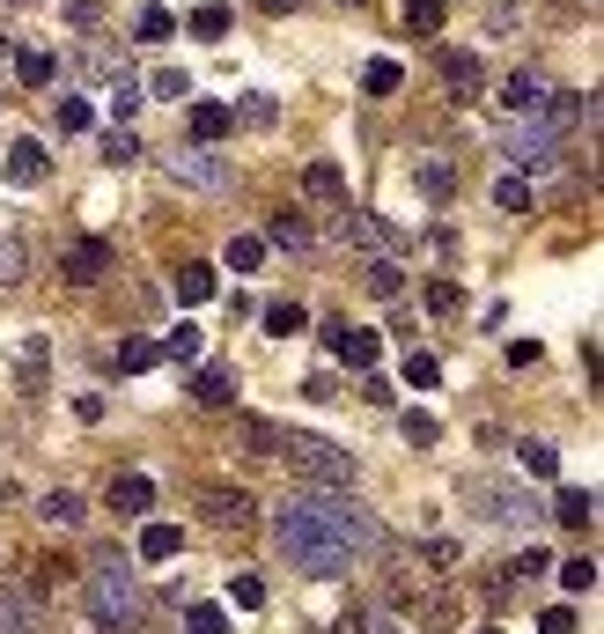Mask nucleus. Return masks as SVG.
<instances>
[{
	"label": "nucleus",
	"mask_w": 604,
	"mask_h": 634,
	"mask_svg": "<svg viewBox=\"0 0 604 634\" xmlns=\"http://www.w3.org/2000/svg\"><path fill=\"white\" fill-rule=\"evenodd\" d=\"M185 30L215 45V37H229V8H221V0H207V8H193V15H185Z\"/></svg>",
	"instance_id": "nucleus-31"
},
{
	"label": "nucleus",
	"mask_w": 604,
	"mask_h": 634,
	"mask_svg": "<svg viewBox=\"0 0 604 634\" xmlns=\"http://www.w3.org/2000/svg\"><path fill=\"white\" fill-rule=\"evenodd\" d=\"M185 627H193V634H229V612H221V605H193V612H185Z\"/></svg>",
	"instance_id": "nucleus-41"
},
{
	"label": "nucleus",
	"mask_w": 604,
	"mask_h": 634,
	"mask_svg": "<svg viewBox=\"0 0 604 634\" xmlns=\"http://www.w3.org/2000/svg\"><path fill=\"white\" fill-rule=\"evenodd\" d=\"M133 111H141V81L111 59V119H133Z\"/></svg>",
	"instance_id": "nucleus-30"
},
{
	"label": "nucleus",
	"mask_w": 604,
	"mask_h": 634,
	"mask_svg": "<svg viewBox=\"0 0 604 634\" xmlns=\"http://www.w3.org/2000/svg\"><path fill=\"white\" fill-rule=\"evenodd\" d=\"M15 74H23V89H45L59 67H52V52H23V59H15Z\"/></svg>",
	"instance_id": "nucleus-37"
},
{
	"label": "nucleus",
	"mask_w": 604,
	"mask_h": 634,
	"mask_svg": "<svg viewBox=\"0 0 604 634\" xmlns=\"http://www.w3.org/2000/svg\"><path fill=\"white\" fill-rule=\"evenodd\" d=\"M133 37H141V45H163V37H177V15H169L163 0H147L141 15H133Z\"/></svg>",
	"instance_id": "nucleus-18"
},
{
	"label": "nucleus",
	"mask_w": 604,
	"mask_h": 634,
	"mask_svg": "<svg viewBox=\"0 0 604 634\" xmlns=\"http://www.w3.org/2000/svg\"><path fill=\"white\" fill-rule=\"evenodd\" d=\"M147 89H155V97H185V89H193V74H177V67H163V74H155V81H147Z\"/></svg>",
	"instance_id": "nucleus-48"
},
{
	"label": "nucleus",
	"mask_w": 604,
	"mask_h": 634,
	"mask_svg": "<svg viewBox=\"0 0 604 634\" xmlns=\"http://www.w3.org/2000/svg\"><path fill=\"white\" fill-rule=\"evenodd\" d=\"M111 510L119 516H147L155 510V480H147V472H119V480H111Z\"/></svg>",
	"instance_id": "nucleus-13"
},
{
	"label": "nucleus",
	"mask_w": 604,
	"mask_h": 634,
	"mask_svg": "<svg viewBox=\"0 0 604 634\" xmlns=\"http://www.w3.org/2000/svg\"><path fill=\"white\" fill-rule=\"evenodd\" d=\"M538 362V340H508V369H531Z\"/></svg>",
	"instance_id": "nucleus-51"
},
{
	"label": "nucleus",
	"mask_w": 604,
	"mask_h": 634,
	"mask_svg": "<svg viewBox=\"0 0 604 634\" xmlns=\"http://www.w3.org/2000/svg\"><path fill=\"white\" fill-rule=\"evenodd\" d=\"M45 171H52V155H45V141H15L8 147V185H45Z\"/></svg>",
	"instance_id": "nucleus-12"
},
{
	"label": "nucleus",
	"mask_w": 604,
	"mask_h": 634,
	"mask_svg": "<svg viewBox=\"0 0 604 634\" xmlns=\"http://www.w3.org/2000/svg\"><path fill=\"white\" fill-rule=\"evenodd\" d=\"M436 376H442V362H436V354H406V384H413V391H428Z\"/></svg>",
	"instance_id": "nucleus-43"
},
{
	"label": "nucleus",
	"mask_w": 604,
	"mask_h": 634,
	"mask_svg": "<svg viewBox=\"0 0 604 634\" xmlns=\"http://www.w3.org/2000/svg\"><path fill=\"white\" fill-rule=\"evenodd\" d=\"M464 502H480L486 524H538V502L516 494L508 480H464Z\"/></svg>",
	"instance_id": "nucleus-5"
},
{
	"label": "nucleus",
	"mask_w": 604,
	"mask_h": 634,
	"mask_svg": "<svg viewBox=\"0 0 604 634\" xmlns=\"http://www.w3.org/2000/svg\"><path fill=\"white\" fill-rule=\"evenodd\" d=\"M325 347H332L347 369H376V354H384V340H376V332H362V325H347V317H332V325H325Z\"/></svg>",
	"instance_id": "nucleus-8"
},
{
	"label": "nucleus",
	"mask_w": 604,
	"mask_h": 634,
	"mask_svg": "<svg viewBox=\"0 0 604 634\" xmlns=\"http://www.w3.org/2000/svg\"><path fill=\"white\" fill-rule=\"evenodd\" d=\"M229 266L259 273V266H266V237H237V244H229Z\"/></svg>",
	"instance_id": "nucleus-36"
},
{
	"label": "nucleus",
	"mask_w": 604,
	"mask_h": 634,
	"mask_svg": "<svg viewBox=\"0 0 604 634\" xmlns=\"http://www.w3.org/2000/svg\"><path fill=\"white\" fill-rule=\"evenodd\" d=\"M193 398H199V406H237V369H199V376H193Z\"/></svg>",
	"instance_id": "nucleus-15"
},
{
	"label": "nucleus",
	"mask_w": 604,
	"mask_h": 634,
	"mask_svg": "<svg viewBox=\"0 0 604 634\" xmlns=\"http://www.w3.org/2000/svg\"><path fill=\"white\" fill-rule=\"evenodd\" d=\"M74 420H81V428H97V420H103V398H97V391H81V398H74Z\"/></svg>",
	"instance_id": "nucleus-50"
},
{
	"label": "nucleus",
	"mask_w": 604,
	"mask_h": 634,
	"mask_svg": "<svg viewBox=\"0 0 604 634\" xmlns=\"http://www.w3.org/2000/svg\"><path fill=\"white\" fill-rule=\"evenodd\" d=\"M59 266H67V281H74V288H97L103 273H111V237H74Z\"/></svg>",
	"instance_id": "nucleus-9"
},
{
	"label": "nucleus",
	"mask_w": 604,
	"mask_h": 634,
	"mask_svg": "<svg viewBox=\"0 0 604 634\" xmlns=\"http://www.w3.org/2000/svg\"><path fill=\"white\" fill-rule=\"evenodd\" d=\"M237 119H243V125H273V97H243Z\"/></svg>",
	"instance_id": "nucleus-49"
},
{
	"label": "nucleus",
	"mask_w": 604,
	"mask_h": 634,
	"mask_svg": "<svg viewBox=\"0 0 604 634\" xmlns=\"http://www.w3.org/2000/svg\"><path fill=\"white\" fill-rule=\"evenodd\" d=\"M259 8H266V15H288V8H303V0H259Z\"/></svg>",
	"instance_id": "nucleus-52"
},
{
	"label": "nucleus",
	"mask_w": 604,
	"mask_h": 634,
	"mask_svg": "<svg viewBox=\"0 0 604 634\" xmlns=\"http://www.w3.org/2000/svg\"><path fill=\"white\" fill-rule=\"evenodd\" d=\"M538 634H575V612H568V605H546V612H538Z\"/></svg>",
	"instance_id": "nucleus-47"
},
{
	"label": "nucleus",
	"mask_w": 604,
	"mask_h": 634,
	"mask_svg": "<svg viewBox=\"0 0 604 634\" xmlns=\"http://www.w3.org/2000/svg\"><path fill=\"white\" fill-rule=\"evenodd\" d=\"M273 436H281L273 420H243V450H251V458H273Z\"/></svg>",
	"instance_id": "nucleus-40"
},
{
	"label": "nucleus",
	"mask_w": 604,
	"mask_h": 634,
	"mask_svg": "<svg viewBox=\"0 0 604 634\" xmlns=\"http://www.w3.org/2000/svg\"><path fill=\"white\" fill-rule=\"evenodd\" d=\"M442 81H450V97H458V103H472L486 89V74H480L472 52H442Z\"/></svg>",
	"instance_id": "nucleus-14"
},
{
	"label": "nucleus",
	"mask_w": 604,
	"mask_h": 634,
	"mask_svg": "<svg viewBox=\"0 0 604 634\" xmlns=\"http://www.w3.org/2000/svg\"><path fill=\"white\" fill-rule=\"evenodd\" d=\"M163 171L177 177V185H193V193H229V155H215V147H177V155H163Z\"/></svg>",
	"instance_id": "nucleus-6"
},
{
	"label": "nucleus",
	"mask_w": 604,
	"mask_h": 634,
	"mask_svg": "<svg viewBox=\"0 0 604 634\" xmlns=\"http://www.w3.org/2000/svg\"><path fill=\"white\" fill-rule=\"evenodd\" d=\"M502 111H508V119H546V111H553V81L531 74V67H516L502 81Z\"/></svg>",
	"instance_id": "nucleus-7"
},
{
	"label": "nucleus",
	"mask_w": 604,
	"mask_h": 634,
	"mask_svg": "<svg viewBox=\"0 0 604 634\" xmlns=\"http://www.w3.org/2000/svg\"><path fill=\"white\" fill-rule=\"evenodd\" d=\"M0 634H45V612H37V598L15 583H0Z\"/></svg>",
	"instance_id": "nucleus-11"
},
{
	"label": "nucleus",
	"mask_w": 604,
	"mask_h": 634,
	"mask_svg": "<svg viewBox=\"0 0 604 634\" xmlns=\"http://www.w3.org/2000/svg\"><path fill=\"white\" fill-rule=\"evenodd\" d=\"M339 8H369V0H339Z\"/></svg>",
	"instance_id": "nucleus-53"
},
{
	"label": "nucleus",
	"mask_w": 604,
	"mask_h": 634,
	"mask_svg": "<svg viewBox=\"0 0 604 634\" xmlns=\"http://www.w3.org/2000/svg\"><path fill=\"white\" fill-rule=\"evenodd\" d=\"M436 436H442V420H436V414H406V442H420V450H428Z\"/></svg>",
	"instance_id": "nucleus-46"
},
{
	"label": "nucleus",
	"mask_w": 604,
	"mask_h": 634,
	"mask_svg": "<svg viewBox=\"0 0 604 634\" xmlns=\"http://www.w3.org/2000/svg\"><path fill=\"white\" fill-rule=\"evenodd\" d=\"M177 546H185L177 524H147L141 532V561H177Z\"/></svg>",
	"instance_id": "nucleus-27"
},
{
	"label": "nucleus",
	"mask_w": 604,
	"mask_h": 634,
	"mask_svg": "<svg viewBox=\"0 0 604 634\" xmlns=\"http://www.w3.org/2000/svg\"><path fill=\"white\" fill-rule=\"evenodd\" d=\"M15 8H30V0H15Z\"/></svg>",
	"instance_id": "nucleus-55"
},
{
	"label": "nucleus",
	"mask_w": 604,
	"mask_h": 634,
	"mask_svg": "<svg viewBox=\"0 0 604 634\" xmlns=\"http://www.w3.org/2000/svg\"><path fill=\"white\" fill-rule=\"evenodd\" d=\"M273 458H288V472H303L310 488H354V458L325 436H303V428H281L273 436Z\"/></svg>",
	"instance_id": "nucleus-3"
},
{
	"label": "nucleus",
	"mask_w": 604,
	"mask_h": 634,
	"mask_svg": "<svg viewBox=\"0 0 604 634\" xmlns=\"http://www.w3.org/2000/svg\"><path fill=\"white\" fill-rule=\"evenodd\" d=\"M266 332L273 340H295V332H310V310L303 303H266Z\"/></svg>",
	"instance_id": "nucleus-26"
},
{
	"label": "nucleus",
	"mask_w": 604,
	"mask_h": 634,
	"mask_svg": "<svg viewBox=\"0 0 604 634\" xmlns=\"http://www.w3.org/2000/svg\"><path fill=\"white\" fill-rule=\"evenodd\" d=\"M560 583L575 590V598H582V590H597V561H590V554H575V561H560Z\"/></svg>",
	"instance_id": "nucleus-38"
},
{
	"label": "nucleus",
	"mask_w": 604,
	"mask_h": 634,
	"mask_svg": "<svg viewBox=\"0 0 604 634\" xmlns=\"http://www.w3.org/2000/svg\"><path fill=\"white\" fill-rule=\"evenodd\" d=\"M229 598H237L243 612H259V605H266V583H259V576H237V583H229Z\"/></svg>",
	"instance_id": "nucleus-44"
},
{
	"label": "nucleus",
	"mask_w": 604,
	"mask_h": 634,
	"mask_svg": "<svg viewBox=\"0 0 604 634\" xmlns=\"http://www.w3.org/2000/svg\"><path fill=\"white\" fill-rule=\"evenodd\" d=\"M81 605H89V627L97 634H133L141 627V583L119 554H97L89 583H81Z\"/></svg>",
	"instance_id": "nucleus-2"
},
{
	"label": "nucleus",
	"mask_w": 604,
	"mask_h": 634,
	"mask_svg": "<svg viewBox=\"0 0 604 634\" xmlns=\"http://www.w3.org/2000/svg\"><path fill=\"white\" fill-rule=\"evenodd\" d=\"M273 546H281V561H288V568H303V576H317V583H339V576L354 568V554H347V546L303 510V494H288V502L273 510Z\"/></svg>",
	"instance_id": "nucleus-1"
},
{
	"label": "nucleus",
	"mask_w": 604,
	"mask_h": 634,
	"mask_svg": "<svg viewBox=\"0 0 604 634\" xmlns=\"http://www.w3.org/2000/svg\"><path fill=\"white\" fill-rule=\"evenodd\" d=\"M103 163H111V171H125V163H141V141H133V133H103Z\"/></svg>",
	"instance_id": "nucleus-35"
},
{
	"label": "nucleus",
	"mask_w": 604,
	"mask_h": 634,
	"mask_svg": "<svg viewBox=\"0 0 604 634\" xmlns=\"http://www.w3.org/2000/svg\"><path fill=\"white\" fill-rule=\"evenodd\" d=\"M155 362H163V347H155V340H141V332H133V340H119V369H125V376H147Z\"/></svg>",
	"instance_id": "nucleus-28"
},
{
	"label": "nucleus",
	"mask_w": 604,
	"mask_h": 634,
	"mask_svg": "<svg viewBox=\"0 0 604 634\" xmlns=\"http://www.w3.org/2000/svg\"><path fill=\"white\" fill-rule=\"evenodd\" d=\"M413 185H420L428 199H450V193H458V171H450L442 155H420V163H413Z\"/></svg>",
	"instance_id": "nucleus-16"
},
{
	"label": "nucleus",
	"mask_w": 604,
	"mask_h": 634,
	"mask_svg": "<svg viewBox=\"0 0 604 634\" xmlns=\"http://www.w3.org/2000/svg\"><path fill=\"white\" fill-rule=\"evenodd\" d=\"M199 510H207V524H221V532H251V516H259L243 488H207V494H199Z\"/></svg>",
	"instance_id": "nucleus-10"
},
{
	"label": "nucleus",
	"mask_w": 604,
	"mask_h": 634,
	"mask_svg": "<svg viewBox=\"0 0 604 634\" xmlns=\"http://www.w3.org/2000/svg\"><path fill=\"white\" fill-rule=\"evenodd\" d=\"M553 516H560V524H568V532H582V524H590V516H597V494H590V488H560Z\"/></svg>",
	"instance_id": "nucleus-21"
},
{
	"label": "nucleus",
	"mask_w": 604,
	"mask_h": 634,
	"mask_svg": "<svg viewBox=\"0 0 604 634\" xmlns=\"http://www.w3.org/2000/svg\"><path fill=\"white\" fill-rule=\"evenodd\" d=\"M37 516H45V524H81V516H89V502H81L74 488H52L45 502H37Z\"/></svg>",
	"instance_id": "nucleus-23"
},
{
	"label": "nucleus",
	"mask_w": 604,
	"mask_h": 634,
	"mask_svg": "<svg viewBox=\"0 0 604 634\" xmlns=\"http://www.w3.org/2000/svg\"><path fill=\"white\" fill-rule=\"evenodd\" d=\"M169 288H177V303H207V295H215V266H199V259H193V266L169 273Z\"/></svg>",
	"instance_id": "nucleus-19"
},
{
	"label": "nucleus",
	"mask_w": 604,
	"mask_h": 634,
	"mask_svg": "<svg viewBox=\"0 0 604 634\" xmlns=\"http://www.w3.org/2000/svg\"><path fill=\"white\" fill-rule=\"evenodd\" d=\"M199 340H207L199 325H169V340H155V347H163L169 362H199Z\"/></svg>",
	"instance_id": "nucleus-33"
},
{
	"label": "nucleus",
	"mask_w": 604,
	"mask_h": 634,
	"mask_svg": "<svg viewBox=\"0 0 604 634\" xmlns=\"http://www.w3.org/2000/svg\"><path fill=\"white\" fill-rule=\"evenodd\" d=\"M362 288L376 295V303H398V288H406V281H398V259H369V266H362Z\"/></svg>",
	"instance_id": "nucleus-20"
},
{
	"label": "nucleus",
	"mask_w": 604,
	"mask_h": 634,
	"mask_svg": "<svg viewBox=\"0 0 604 634\" xmlns=\"http://www.w3.org/2000/svg\"><path fill=\"white\" fill-rule=\"evenodd\" d=\"M266 244H281V251H310V221L281 207V215H266Z\"/></svg>",
	"instance_id": "nucleus-17"
},
{
	"label": "nucleus",
	"mask_w": 604,
	"mask_h": 634,
	"mask_svg": "<svg viewBox=\"0 0 604 634\" xmlns=\"http://www.w3.org/2000/svg\"><path fill=\"white\" fill-rule=\"evenodd\" d=\"M30 281V244L23 237H0V288H23Z\"/></svg>",
	"instance_id": "nucleus-25"
},
{
	"label": "nucleus",
	"mask_w": 604,
	"mask_h": 634,
	"mask_svg": "<svg viewBox=\"0 0 604 634\" xmlns=\"http://www.w3.org/2000/svg\"><path fill=\"white\" fill-rule=\"evenodd\" d=\"M185 125H193L199 147H215L221 133H229V103H193V119H185Z\"/></svg>",
	"instance_id": "nucleus-22"
},
{
	"label": "nucleus",
	"mask_w": 604,
	"mask_h": 634,
	"mask_svg": "<svg viewBox=\"0 0 604 634\" xmlns=\"http://www.w3.org/2000/svg\"><path fill=\"white\" fill-rule=\"evenodd\" d=\"M494 207H502V215H531V177L508 171L502 185H494Z\"/></svg>",
	"instance_id": "nucleus-32"
},
{
	"label": "nucleus",
	"mask_w": 604,
	"mask_h": 634,
	"mask_svg": "<svg viewBox=\"0 0 604 634\" xmlns=\"http://www.w3.org/2000/svg\"><path fill=\"white\" fill-rule=\"evenodd\" d=\"M303 193H310V199H347V177H339V163H310V171H303Z\"/></svg>",
	"instance_id": "nucleus-29"
},
{
	"label": "nucleus",
	"mask_w": 604,
	"mask_h": 634,
	"mask_svg": "<svg viewBox=\"0 0 604 634\" xmlns=\"http://www.w3.org/2000/svg\"><path fill=\"white\" fill-rule=\"evenodd\" d=\"M0 59H8V37H0Z\"/></svg>",
	"instance_id": "nucleus-54"
},
{
	"label": "nucleus",
	"mask_w": 604,
	"mask_h": 634,
	"mask_svg": "<svg viewBox=\"0 0 604 634\" xmlns=\"http://www.w3.org/2000/svg\"><path fill=\"white\" fill-rule=\"evenodd\" d=\"M458 303H464V295H458V281H428V310H436V317H450Z\"/></svg>",
	"instance_id": "nucleus-45"
},
{
	"label": "nucleus",
	"mask_w": 604,
	"mask_h": 634,
	"mask_svg": "<svg viewBox=\"0 0 604 634\" xmlns=\"http://www.w3.org/2000/svg\"><path fill=\"white\" fill-rule=\"evenodd\" d=\"M89 125H97V111H89L81 97H67V103H59V133H89Z\"/></svg>",
	"instance_id": "nucleus-42"
},
{
	"label": "nucleus",
	"mask_w": 604,
	"mask_h": 634,
	"mask_svg": "<svg viewBox=\"0 0 604 634\" xmlns=\"http://www.w3.org/2000/svg\"><path fill=\"white\" fill-rule=\"evenodd\" d=\"M442 23H450V0H406V30L413 37H436Z\"/></svg>",
	"instance_id": "nucleus-24"
},
{
	"label": "nucleus",
	"mask_w": 604,
	"mask_h": 634,
	"mask_svg": "<svg viewBox=\"0 0 604 634\" xmlns=\"http://www.w3.org/2000/svg\"><path fill=\"white\" fill-rule=\"evenodd\" d=\"M560 133L568 125L546 111V119H508V133H502V155L516 163V177H531V171H553L560 163Z\"/></svg>",
	"instance_id": "nucleus-4"
},
{
	"label": "nucleus",
	"mask_w": 604,
	"mask_h": 634,
	"mask_svg": "<svg viewBox=\"0 0 604 634\" xmlns=\"http://www.w3.org/2000/svg\"><path fill=\"white\" fill-rule=\"evenodd\" d=\"M524 472L553 480V472H560V450H553V442H524Z\"/></svg>",
	"instance_id": "nucleus-39"
},
{
	"label": "nucleus",
	"mask_w": 604,
	"mask_h": 634,
	"mask_svg": "<svg viewBox=\"0 0 604 634\" xmlns=\"http://www.w3.org/2000/svg\"><path fill=\"white\" fill-rule=\"evenodd\" d=\"M398 81H406V67H398V59H369V67H362V89H369V97H391Z\"/></svg>",
	"instance_id": "nucleus-34"
}]
</instances>
